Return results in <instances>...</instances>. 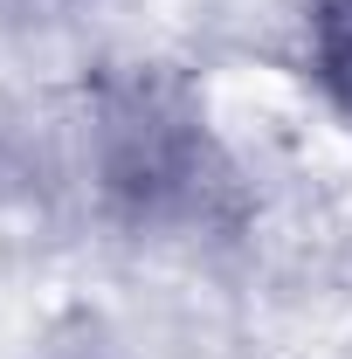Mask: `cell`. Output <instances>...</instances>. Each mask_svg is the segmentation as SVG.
Wrapping results in <instances>:
<instances>
[{
	"label": "cell",
	"instance_id": "obj_2",
	"mask_svg": "<svg viewBox=\"0 0 352 359\" xmlns=\"http://www.w3.org/2000/svg\"><path fill=\"white\" fill-rule=\"evenodd\" d=\"M311 69L352 118V0H311Z\"/></svg>",
	"mask_w": 352,
	"mask_h": 359
},
{
	"label": "cell",
	"instance_id": "obj_1",
	"mask_svg": "<svg viewBox=\"0 0 352 359\" xmlns=\"http://www.w3.org/2000/svg\"><path fill=\"white\" fill-rule=\"evenodd\" d=\"M221 166L194 111L159 83H132L104 104V187L138 222H208Z\"/></svg>",
	"mask_w": 352,
	"mask_h": 359
}]
</instances>
